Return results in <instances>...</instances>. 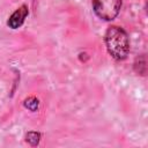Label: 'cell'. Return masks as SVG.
<instances>
[{
	"label": "cell",
	"instance_id": "obj_4",
	"mask_svg": "<svg viewBox=\"0 0 148 148\" xmlns=\"http://www.w3.org/2000/svg\"><path fill=\"white\" fill-rule=\"evenodd\" d=\"M39 139H40V134L37 133V132H28L27 135H25V140H27V142H29L31 146H36V145H38Z\"/></svg>",
	"mask_w": 148,
	"mask_h": 148
},
{
	"label": "cell",
	"instance_id": "obj_1",
	"mask_svg": "<svg viewBox=\"0 0 148 148\" xmlns=\"http://www.w3.org/2000/svg\"><path fill=\"white\" fill-rule=\"evenodd\" d=\"M104 42L109 54L116 60H123L130 52V39L127 32L118 27L111 25L104 36Z\"/></svg>",
	"mask_w": 148,
	"mask_h": 148
},
{
	"label": "cell",
	"instance_id": "obj_3",
	"mask_svg": "<svg viewBox=\"0 0 148 148\" xmlns=\"http://www.w3.org/2000/svg\"><path fill=\"white\" fill-rule=\"evenodd\" d=\"M28 13H29L28 7H27L25 5H22L20 8H17V9L10 15V17L8 18L7 24H8L12 29H17V28H20V27L23 24L25 17H27V15H28Z\"/></svg>",
	"mask_w": 148,
	"mask_h": 148
},
{
	"label": "cell",
	"instance_id": "obj_2",
	"mask_svg": "<svg viewBox=\"0 0 148 148\" xmlns=\"http://www.w3.org/2000/svg\"><path fill=\"white\" fill-rule=\"evenodd\" d=\"M121 7V0H92L95 14L105 21L116 18Z\"/></svg>",
	"mask_w": 148,
	"mask_h": 148
},
{
	"label": "cell",
	"instance_id": "obj_5",
	"mask_svg": "<svg viewBox=\"0 0 148 148\" xmlns=\"http://www.w3.org/2000/svg\"><path fill=\"white\" fill-rule=\"evenodd\" d=\"M24 106L31 111H36V109L38 108V99L35 97H29L24 101Z\"/></svg>",
	"mask_w": 148,
	"mask_h": 148
}]
</instances>
